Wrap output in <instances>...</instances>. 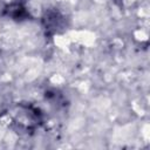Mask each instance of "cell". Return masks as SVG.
Segmentation results:
<instances>
[{"label": "cell", "instance_id": "cell-1", "mask_svg": "<svg viewBox=\"0 0 150 150\" xmlns=\"http://www.w3.org/2000/svg\"><path fill=\"white\" fill-rule=\"evenodd\" d=\"M8 116L13 127L25 132H33L43 122V116L40 109L28 103L15 104L9 109Z\"/></svg>", "mask_w": 150, "mask_h": 150}, {"label": "cell", "instance_id": "cell-3", "mask_svg": "<svg viewBox=\"0 0 150 150\" xmlns=\"http://www.w3.org/2000/svg\"><path fill=\"white\" fill-rule=\"evenodd\" d=\"M4 14L12 18L13 20H22V19H26L27 15H28V12L26 11L25 6L21 5V4H18V2H14V4H11L8 5L5 9H4Z\"/></svg>", "mask_w": 150, "mask_h": 150}, {"label": "cell", "instance_id": "cell-2", "mask_svg": "<svg viewBox=\"0 0 150 150\" xmlns=\"http://www.w3.org/2000/svg\"><path fill=\"white\" fill-rule=\"evenodd\" d=\"M63 21H64V16L59 13L57 11H48L46 12V14L42 18V22L45 26V29L52 34L56 33L60 28L63 27Z\"/></svg>", "mask_w": 150, "mask_h": 150}]
</instances>
